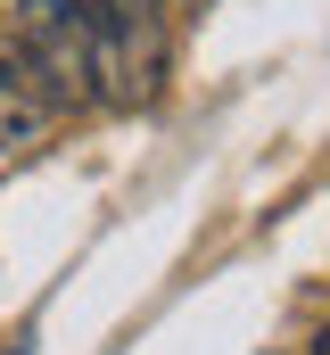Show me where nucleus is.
Instances as JSON below:
<instances>
[{"label":"nucleus","mask_w":330,"mask_h":355,"mask_svg":"<svg viewBox=\"0 0 330 355\" xmlns=\"http://www.w3.org/2000/svg\"><path fill=\"white\" fill-rule=\"evenodd\" d=\"M17 42L50 67L67 107L99 99V58H107V0H8Z\"/></svg>","instance_id":"obj_1"},{"label":"nucleus","mask_w":330,"mask_h":355,"mask_svg":"<svg viewBox=\"0 0 330 355\" xmlns=\"http://www.w3.org/2000/svg\"><path fill=\"white\" fill-rule=\"evenodd\" d=\"M58 116H67V91L50 83V67L25 42H0V149H33Z\"/></svg>","instance_id":"obj_2"},{"label":"nucleus","mask_w":330,"mask_h":355,"mask_svg":"<svg viewBox=\"0 0 330 355\" xmlns=\"http://www.w3.org/2000/svg\"><path fill=\"white\" fill-rule=\"evenodd\" d=\"M314 355H330V331H322V347H314Z\"/></svg>","instance_id":"obj_3"}]
</instances>
